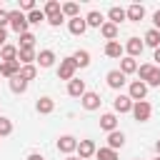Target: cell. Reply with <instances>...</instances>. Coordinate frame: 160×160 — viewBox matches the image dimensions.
<instances>
[{
	"mask_svg": "<svg viewBox=\"0 0 160 160\" xmlns=\"http://www.w3.org/2000/svg\"><path fill=\"white\" fill-rule=\"evenodd\" d=\"M8 22H10V30L12 32H18V35H22V32H28V15L22 12V10H8Z\"/></svg>",
	"mask_w": 160,
	"mask_h": 160,
	"instance_id": "1",
	"label": "cell"
},
{
	"mask_svg": "<svg viewBox=\"0 0 160 160\" xmlns=\"http://www.w3.org/2000/svg\"><path fill=\"white\" fill-rule=\"evenodd\" d=\"M75 70H78V65H75L72 55H70V58H62V60H60V65H58V78L70 82V80L75 78Z\"/></svg>",
	"mask_w": 160,
	"mask_h": 160,
	"instance_id": "2",
	"label": "cell"
},
{
	"mask_svg": "<svg viewBox=\"0 0 160 160\" xmlns=\"http://www.w3.org/2000/svg\"><path fill=\"white\" fill-rule=\"evenodd\" d=\"M150 115H152V105H150L148 100H140V102L132 105V118H135L138 122H148Z\"/></svg>",
	"mask_w": 160,
	"mask_h": 160,
	"instance_id": "3",
	"label": "cell"
},
{
	"mask_svg": "<svg viewBox=\"0 0 160 160\" xmlns=\"http://www.w3.org/2000/svg\"><path fill=\"white\" fill-rule=\"evenodd\" d=\"M128 95H130L132 102H140V100H145V95H148V85H145L142 80H132L130 88H128Z\"/></svg>",
	"mask_w": 160,
	"mask_h": 160,
	"instance_id": "4",
	"label": "cell"
},
{
	"mask_svg": "<svg viewBox=\"0 0 160 160\" xmlns=\"http://www.w3.org/2000/svg\"><path fill=\"white\" fill-rule=\"evenodd\" d=\"M75 150H78V140H75L72 135H60V138H58V152L70 155V152H75Z\"/></svg>",
	"mask_w": 160,
	"mask_h": 160,
	"instance_id": "5",
	"label": "cell"
},
{
	"mask_svg": "<svg viewBox=\"0 0 160 160\" xmlns=\"http://www.w3.org/2000/svg\"><path fill=\"white\" fill-rule=\"evenodd\" d=\"M142 50H145V42L140 38H128V42H125L128 58H138V55H142Z\"/></svg>",
	"mask_w": 160,
	"mask_h": 160,
	"instance_id": "6",
	"label": "cell"
},
{
	"mask_svg": "<svg viewBox=\"0 0 160 160\" xmlns=\"http://www.w3.org/2000/svg\"><path fill=\"white\" fill-rule=\"evenodd\" d=\"M100 102H102V98H100L98 92H92V90H88V92L80 98V105H82L85 110H98V108H100Z\"/></svg>",
	"mask_w": 160,
	"mask_h": 160,
	"instance_id": "7",
	"label": "cell"
},
{
	"mask_svg": "<svg viewBox=\"0 0 160 160\" xmlns=\"http://www.w3.org/2000/svg\"><path fill=\"white\" fill-rule=\"evenodd\" d=\"M132 105H135V102L130 100V95H118V98L112 100V110L120 112V115H122V112H132Z\"/></svg>",
	"mask_w": 160,
	"mask_h": 160,
	"instance_id": "8",
	"label": "cell"
},
{
	"mask_svg": "<svg viewBox=\"0 0 160 160\" xmlns=\"http://www.w3.org/2000/svg\"><path fill=\"white\" fill-rule=\"evenodd\" d=\"M95 152H98V148H95V142H92V140H78V158L90 160Z\"/></svg>",
	"mask_w": 160,
	"mask_h": 160,
	"instance_id": "9",
	"label": "cell"
},
{
	"mask_svg": "<svg viewBox=\"0 0 160 160\" xmlns=\"http://www.w3.org/2000/svg\"><path fill=\"white\" fill-rule=\"evenodd\" d=\"M105 80H108V88H112V90H120V88L128 82V78H125L120 70H110V72L105 75Z\"/></svg>",
	"mask_w": 160,
	"mask_h": 160,
	"instance_id": "10",
	"label": "cell"
},
{
	"mask_svg": "<svg viewBox=\"0 0 160 160\" xmlns=\"http://www.w3.org/2000/svg\"><path fill=\"white\" fill-rule=\"evenodd\" d=\"M38 55H35V48H18V62L20 65H35Z\"/></svg>",
	"mask_w": 160,
	"mask_h": 160,
	"instance_id": "11",
	"label": "cell"
},
{
	"mask_svg": "<svg viewBox=\"0 0 160 160\" xmlns=\"http://www.w3.org/2000/svg\"><path fill=\"white\" fill-rule=\"evenodd\" d=\"M20 68H22V65H20L18 60H12V62H0V75L10 80V78L20 75Z\"/></svg>",
	"mask_w": 160,
	"mask_h": 160,
	"instance_id": "12",
	"label": "cell"
},
{
	"mask_svg": "<svg viewBox=\"0 0 160 160\" xmlns=\"http://www.w3.org/2000/svg\"><path fill=\"white\" fill-rule=\"evenodd\" d=\"M35 110H38L40 115H50V112L55 110V100H52V98H48V95H42V98H38Z\"/></svg>",
	"mask_w": 160,
	"mask_h": 160,
	"instance_id": "13",
	"label": "cell"
},
{
	"mask_svg": "<svg viewBox=\"0 0 160 160\" xmlns=\"http://www.w3.org/2000/svg\"><path fill=\"white\" fill-rule=\"evenodd\" d=\"M122 20H128V12H125V8H118V5H112V8L108 10V22H112V25H120Z\"/></svg>",
	"mask_w": 160,
	"mask_h": 160,
	"instance_id": "14",
	"label": "cell"
},
{
	"mask_svg": "<svg viewBox=\"0 0 160 160\" xmlns=\"http://www.w3.org/2000/svg\"><path fill=\"white\" fill-rule=\"evenodd\" d=\"M88 90H85V82L82 80H78V78H72L70 82H68V95L70 98H82Z\"/></svg>",
	"mask_w": 160,
	"mask_h": 160,
	"instance_id": "15",
	"label": "cell"
},
{
	"mask_svg": "<svg viewBox=\"0 0 160 160\" xmlns=\"http://www.w3.org/2000/svg\"><path fill=\"white\" fill-rule=\"evenodd\" d=\"M100 128H102L105 132L118 130V115H115V112H105V115H100Z\"/></svg>",
	"mask_w": 160,
	"mask_h": 160,
	"instance_id": "16",
	"label": "cell"
},
{
	"mask_svg": "<svg viewBox=\"0 0 160 160\" xmlns=\"http://www.w3.org/2000/svg\"><path fill=\"white\" fill-rule=\"evenodd\" d=\"M68 30L72 32V35H82L85 30H88V22H85V18H72V20H68Z\"/></svg>",
	"mask_w": 160,
	"mask_h": 160,
	"instance_id": "17",
	"label": "cell"
},
{
	"mask_svg": "<svg viewBox=\"0 0 160 160\" xmlns=\"http://www.w3.org/2000/svg\"><path fill=\"white\" fill-rule=\"evenodd\" d=\"M122 145H125V132H122V130H112V132H108V148L118 150V148H122Z\"/></svg>",
	"mask_w": 160,
	"mask_h": 160,
	"instance_id": "18",
	"label": "cell"
},
{
	"mask_svg": "<svg viewBox=\"0 0 160 160\" xmlns=\"http://www.w3.org/2000/svg\"><path fill=\"white\" fill-rule=\"evenodd\" d=\"M125 12H128V20H132V22H140V20L145 18V8H142L140 2H132Z\"/></svg>",
	"mask_w": 160,
	"mask_h": 160,
	"instance_id": "19",
	"label": "cell"
},
{
	"mask_svg": "<svg viewBox=\"0 0 160 160\" xmlns=\"http://www.w3.org/2000/svg\"><path fill=\"white\" fill-rule=\"evenodd\" d=\"M138 68H140V65H138L135 58H122V60H120V72H122L125 78L132 75V72H138Z\"/></svg>",
	"mask_w": 160,
	"mask_h": 160,
	"instance_id": "20",
	"label": "cell"
},
{
	"mask_svg": "<svg viewBox=\"0 0 160 160\" xmlns=\"http://www.w3.org/2000/svg\"><path fill=\"white\" fill-rule=\"evenodd\" d=\"M85 22H88V28H102V25H105V18H102V12L90 10V12L85 15Z\"/></svg>",
	"mask_w": 160,
	"mask_h": 160,
	"instance_id": "21",
	"label": "cell"
},
{
	"mask_svg": "<svg viewBox=\"0 0 160 160\" xmlns=\"http://www.w3.org/2000/svg\"><path fill=\"white\" fill-rule=\"evenodd\" d=\"M122 52H125V48H122L118 40L105 42V55H108V58H122Z\"/></svg>",
	"mask_w": 160,
	"mask_h": 160,
	"instance_id": "22",
	"label": "cell"
},
{
	"mask_svg": "<svg viewBox=\"0 0 160 160\" xmlns=\"http://www.w3.org/2000/svg\"><path fill=\"white\" fill-rule=\"evenodd\" d=\"M35 62H38L40 68H52V62H55V52H52V50H40Z\"/></svg>",
	"mask_w": 160,
	"mask_h": 160,
	"instance_id": "23",
	"label": "cell"
},
{
	"mask_svg": "<svg viewBox=\"0 0 160 160\" xmlns=\"http://www.w3.org/2000/svg\"><path fill=\"white\" fill-rule=\"evenodd\" d=\"M8 85H10V90H12L15 95H22V92L28 90V80H22L20 75H15V78H10V80H8Z\"/></svg>",
	"mask_w": 160,
	"mask_h": 160,
	"instance_id": "24",
	"label": "cell"
},
{
	"mask_svg": "<svg viewBox=\"0 0 160 160\" xmlns=\"http://www.w3.org/2000/svg\"><path fill=\"white\" fill-rule=\"evenodd\" d=\"M42 12H45V18H55V15H62V5H60L58 0H48V2H45V8H42Z\"/></svg>",
	"mask_w": 160,
	"mask_h": 160,
	"instance_id": "25",
	"label": "cell"
},
{
	"mask_svg": "<svg viewBox=\"0 0 160 160\" xmlns=\"http://www.w3.org/2000/svg\"><path fill=\"white\" fill-rule=\"evenodd\" d=\"M142 42L158 50V48H160V30H155V28H150V30L145 32V38H142Z\"/></svg>",
	"mask_w": 160,
	"mask_h": 160,
	"instance_id": "26",
	"label": "cell"
},
{
	"mask_svg": "<svg viewBox=\"0 0 160 160\" xmlns=\"http://www.w3.org/2000/svg\"><path fill=\"white\" fill-rule=\"evenodd\" d=\"M100 35H102L108 42H110V40H115V38H118V25H112V22H108V20H105V25L100 28Z\"/></svg>",
	"mask_w": 160,
	"mask_h": 160,
	"instance_id": "27",
	"label": "cell"
},
{
	"mask_svg": "<svg viewBox=\"0 0 160 160\" xmlns=\"http://www.w3.org/2000/svg\"><path fill=\"white\" fill-rule=\"evenodd\" d=\"M0 60H2V62H12V60H18V48H15V45H5V48L0 50Z\"/></svg>",
	"mask_w": 160,
	"mask_h": 160,
	"instance_id": "28",
	"label": "cell"
},
{
	"mask_svg": "<svg viewBox=\"0 0 160 160\" xmlns=\"http://www.w3.org/2000/svg\"><path fill=\"white\" fill-rule=\"evenodd\" d=\"M72 60H75L78 68H88V65H90V52H88V50H75V52H72Z\"/></svg>",
	"mask_w": 160,
	"mask_h": 160,
	"instance_id": "29",
	"label": "cell"
},
{
	"mask_svg": "<svg viewBox=\"0 0 160 160\" xmlns=\"http://www.w3.org/2000/svg\"><path fill=\"white\" fill-rule=\"evenodd\" d=\"M20 78L28 80V82L35 80V78H38V65H22V68H20Z\"/></svg>",
	"mask_w": 160,
	"mask_h": 160,
	"instance_id": "30",
	"label": "cell"
},
{
	"mask_svg": "<svg viewBox=\"0 0 160 160\" xmlns=\"http://www.w3.org/2000/svg\"><path fill=\"white\" fill-rule=\"evenodd\" d=\"M95 158L98 160H118V150H112V148H98Z\"/></svg>",
	"mask_w": 160,
	"mask_h": 160,
	"instance_id": "31",
	"label": "cell"
},
{
	"mask_svg": "<svg viewBox=\"0 0 160 160\" xmlns=\"http://www.w3.org/2000/svg\"><path fill=\"white\" fill-rule=\"evenodd\" d=\"M62 15L65 18H78L80 15V8H78V2H62Z\"/></svg>",
	"mask_w": 160,
	"mask_h": 160,
	"instance_id": "32",
	"label": "cell"
},
{
	"mask_svg": "<svg viewBox=\"0 0 160 160\" xmlns=\"http://www.w3.org/2000/svg\"><path fill=\"white\" fill-rule=\"evenodd\" d=\"M10 132H12V120L5 118V115H0V138H8Z\"/></svg>",
	"mask_w": 160,
	"mask_h": 160,
	"instance_id": "33",
	"label": "cell"
},
{
	"mask_svg": "<svg viewBox=\"0 0 160 160\" xmlns=\"http://www.w3.org/2000/svg\"><path fill=\"white\" fill-rule=\"evenodd\" d=\"M42 20H48V18H45V12H42V10H38V8H35V10H32V12H28V22H30V25H40V22H42Z\"/></svg>",
	"mask_w": 160,
	"mask_h": 160,
	"instance_id": "34",
	"label": "cell"
},
{
	"mask_svg": "<svg viewBox=\"0 0 160 160\" xmlns=\"http://www.w3.org/2000/svg\"><path fill=\"white\" fill-rule=\"evenodd\" d=\"M145 85H150V88H158V85H160V68H158V65L150 70V75H148V80H145Z\"/></svg>",
	"mask_w": 160,
	"mask_h": 160,
	"instance_id": "35",
	"label": "cell"
},
{
	"mask_svg": "<svg viewBox=\"0 0 160 160\" xmlns=\"http://www.w3.org/2000/svg\"><path fill=\"white\" fill-rule=\"evenodd\" d=\"M20 38V45L18 48H35V35L32 32H22V35H18Z\"/></svg>",
	"mask_w": 160,
	"mask_h": 160,
	"instance_id": "36",
	"label": "cell"
},
{
	"mask_svg": "<svg viewBox=\"0 0 160 160\" xmlns=\"http://www.w3.org/2000/svg\"><path fill=\"white\" fill-rule=\"evenodd\" d=\"M152 68H155L152 62H145V65H140V68H138V75H140V80H142V82L148 80V75H150V70H152Z\"/></svg>",
	"mask_w": 160,
	"mask_h": 160,
	"instance_id": "37",
	"label": "cell"
},
{
	"mask_svg": "<svg viewBox=\"0 0 160 160\" xmlns=\"http://www.w3.org/2000/svg\"><path fill=\"white\" fill-rule=\"evenodd\" d=\"M48 22H50L52 28H60V25L65 22V15H55V18H48Z\"/></svg>",
	"mask_w": 160,
	"mask_h": 160,
	"instance_id": "38",
	"label": "cell"
},
{
	"mask_svg": "<svg viewBox=\"0 0 160 160\" xmlns=\"http://www.w3.org/2000/svg\"><path fill=\"white\" fill-rule=\"evenodd\" d=\"M20 10H28V12H32V10H35V2H32V0H22V2H20Z\"/></svg>",
	"mask_w": 160,
	"mask_h": 160,
	"instance_id": "39",
	"label": "cell"
},
{
	"mask_svg": "<svg viewBox=\"0 0 160 160\" xmlns=\"http://www.w3.org/2000/svg\"><path fill=\"white\" fill-rule=\"evenodd\" d=\"M5 45H8V30H5V28H0V50H2Z\"/></svg>",
	"mask_w": 160,
	"mask_h": 160,
	"instance_id": "40",
	"label": "cell"
},
{
	"mask_svg": "<svg viewBox=\"0 0 160 160\" xmlns=\"http://www.w3.org/2000/svg\"><path fill=\"white\" fill-rule=\"evenodd\" d=\"M5 25H10V22H8V10L0 8V28H5Z\"/></svg>",
	"mask_w": 160,
	"mask_h": 160,
	"instance_id": "41",
	"label": "cell"
},
{
	"mask_svg": "<svg viewBox=\"0 0 160 160\" xmlns=\"http://www.w3.org/2000/svg\"><path fill=\"white\" fill-rule=\"evenodd\" d=\"M152 22H155V30H160V10L152 12Z\"/></svg>",
	"mask_w": 160,
	"mask_h": 160,
	"instance_id": "42",
	"label": "cell"
},
{
	"mask_svg": "<svg viewBox=\"0 0 160 160\" xmlns=\"http://www.w3.org/2000/svg\"><path fill=\"white\" fill-rule=\"evenodd\" d=\"M28 160H45V158H42L40 152H30V155H28Z\"/></svg>",
	"mask_w": 160,
	"mask_h": 160,
	"instance_id": "43",
	"label": "cell"
},
{
	"mask_svg": "<svg viewBox=\"0 0 160 160\" xmlns=\"http://www.w3.org/2000/svg\"><path fill=\"white\" fill-rule=\"evenodd\" d=\"M152 60H155V62H158V68H160V48L155 50V55H152Z\"/></svg>",
	"mask_w": 160,
	"mask_h": 160,
	"instance_id": "44",
	"label": "cell"
},
{
	"mask_svg": "<svg viewBox=\"0 0 160 160\" xmlns=\"http://www.w3.org/2000/svg\"><path fill=\"white\" fill-rule=\"evenodd\" d=\"M65 160H82V158H78V155H68Z\"/></svg>",
	"mask_w": 160,
	"mask_h": 160,
	"instance_id": "45",
	"label": "cell"
},
{
	"mask_svg": "<svg viewBox=\"0 0 160 160\" xmlns=\"http://www.w3.org/2000/svg\"><path fill=\"white\" fill-rule=\"evenodd\" d=\"M155 152H158V155H160V140H158V142H155Z\"/></svg>",
	"mask_w": 160,
	"mask_h": 160,
	"instance_id": "46",
	"label": "cell"
},
{
	"mask_svg": "<svg viewBox=\"0 0 160 160\" xmlns=\"http://www.w3.org/2000/svg\"><path fill=\"white\" fill-rule=\"evenodd\" d=\"M152 160H160V155H155V158H152Z\"/></svg>",
	"mask_w": 160,
	"mask_h": 160,
	"instance_id": "47",
	"label": "cell"
},
{
	"mask_svg": "<svg viewBox=\"0 0 160 160\" xmlns=\"http://www.w3.org/2000/svg\"><path fill=\"white\" fill-rule=\"evenodd\" d=\"M135 160H140V158H135Z\"/></svg>",
	"mask_w": 160,
	"mask_h": 160,
	"instance_id": "48",
	"label": "cell"
}]
</instances>
